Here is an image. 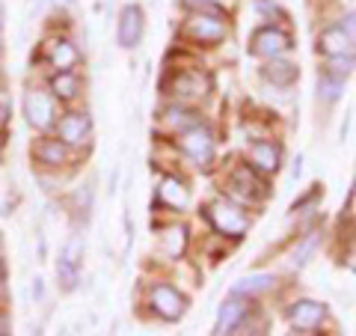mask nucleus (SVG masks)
Listing matches in <instances>:
<instances>
[{"instance_id": "1", "label": "nucleus", "mask_w": 356, "mask_h": 336, "mask_svg": "<svg viewBox=\"0 0 356 336\" xmlns=\"http://www.w3.org/2000/svg\"><path fill=\"white\" fill-rule=\"evenodd\" d=\"M184 36L196 45H217L229 36V24L222 9H193L184 21Z\"/></svg>"}, {"instance_id": "2", "label": "nucleus", "mask_w": 356, "mask_h": 336, "mask_svg": "<svg viewBox=\"0 0 356 336\" xmlns=\"http://www.w3.org/2000/svg\"><path fill=\"white\" fill-rule=\"evenodd\" d=\"M21 110H24L27 125L36 128V131H51L57 125V98H54L48 89H39V86L24 89Z\"/></svg>"}, {"instance_id": "3", "label": "nucleus", "mask_w": 356, "mask_h": 336, "mask_svg": "<svg viewBox=\"0 0 356 336\" xmlns=\"http://www.w3.org/2000/svg\"><path fill=\"white\" fill-rule=\"evenodd\" d=\"M205 217L220 235H229V238H241L250 229V217L232 199H214V203H208Z\"/></svg>"}, {"instance_id": "4", "label": "nucleus", "mask_w": 356, "mask_h": 336, "mask_svg": "<svg viewBox=\"0 0 356 336\" xmlns=\"http://www.w3.org/2000/svg\"><path fill=\"white\" fill-rule=\"evenodd\" d=\"M178 149H181L187 158H191L196 167H211L214 164V152H217V143H214V134L208 131V125L205 122H199V125H193V128H187V131H181L178 134Z\"/></svg>"}, {"instance_id": "5", "label": "nucleus", "mask_w": 356, "mask_h": 336, "mask_svg": "<svg viewBox=\"0 0 356 336\" xmlns=\"http://www.w3.org/2000/svg\"><path fill=\"white\" fill-rule=\"evenodd\" d=\"M226 188H229L232 197H238L241 203H250V206L261 203V199L267 197V185H264L261 173L252 170L250 164H238L226 178Z\"/></svg>"}, {"instance_id": "6", "label": "nucleus", "mask_w": 356, "mask_h": 336, "mask_svg": "<svg viewBox=\"0 0 356 336\" xmlns=\"http://www.w3.org/2000/svg\"><path fill=\"white\" fill-rule=\"evenodd\" d=\"M294 45H291V36H288L285 30L267 24V27H259L252 33L250 39V54L252 57H264V60H273V57H282L288 54Z\"/></svg>"}, {"instance_id": "7", "label": "nucleus", "mask_w": 356, "mask_h": 336, "mask_svg": "<svg viewBox=\"0 0 356 336\" xmlns=\"http://www.w3.org/2000/svg\"><path fill=\"white\" fill-rule=\"evenodd\" d=\"M170 93L178 98V102H202V98L211 93V77L202 75L199 69H184L172 77Z\"/></svg>"}, {"instance_id": "8", "label": "nucleus", "mask_w": 356, "mask_h": 336, "mask_svg": "<svg viewBox=\"0 0 356 336\" xmlns=\"http://www.w3.org/2000/svg\"><path fill=\"white\" fill-rule=\"evenodd\" d=\"M143 30H146V15H143V9L137 3L122 6V13L116 18V42L128 51L137 48L143 42Z\"/></svg>"}, {"instance_id": "9", "label": "nucleus", "mask_w": 356, "mask_h": 336, "mask_svg": "<svg viewBox=\"0 0 356 336\" xmlns=\"http://www.w3.org/2000/svg\"><path fill=\"white\" fill-rule=\"evenodd\" d=\"M149 304H152L154 316H161L163 321H178V319L184 316V310H187L184 295L178 292V289H172L170 283L154 286L152 295H149Z\"/></svg>"}, {"instance_id": "10", "label": "nucleus", "mask_w": 356, "mask_h": 336, "mask_svg": "<svg viewBox=\"0 0 356 336\" xmlns=\"http://www.w3.org/2000/svg\"><path fill=\"white\" fill-rule=\"evenodd\" d=\"M57 137L65 143V146H83V143H89V137H92V119H89L86 114H81V110H69V114H63L57 119Z\"/></svg>"}, {"instance_id": "11", "label": "nucleus", "mask_w": 356, "mask_h": 336, "mask_svg": "<svg viewBox=\"0 0 356 336\" xmlns=\"http://www.w3.org/2000/svg\"><path fill=\"white\" fill-rule=\"evenodd\" d=\"M247 161L252 170H259L261 176H270L280 170V164H282V146L273 140H255L247 149Z\"/></svg>"}, {"instance_id": "12", "label": "nucleus", "mask_w": 356, "mask_h": 336, "mask_svg": "<svg viewBox=\"0 0 356 336\" xmlns=\"http://www.w3.org/2000/svg\"><path fill=\"white\" fill-rule=\"evenodd\" d=\"M44 60L51 63L54 72H72L77 69V63H81V51H77V45L65 36H54L48 42V48H44Z\"/></svg>"}, {"instance_id": "13", "label": "nucleus", "mask_w": 356, "mask_h": 336, "mask_svg": "<svg viewBox=\"0 0 356 336\" xmlns=\"http://www.w3.org/2000/svg\"><path fill=\"white\" fill-rule=\"evenodd\" d=\"M327 319V307L318 304V300H297L288 312V321L291 328L300 330V333H312L315 328H321V321Z\"/></svg>"}, {"instance_id": "14", "label": "nucleus", "mask_w": 356, "mask_h": 336, "mask_svg": "<svg viewBox=\"0 0 356 336\" xmlns=\"http://www.w3.org/2000/svg\"><path fill=\"white\" fill-rule=\"evenodd\" d=\"M250 312V300H243L241 295H232L226 304L220 307V316H217V328L214 333H238L243 319Z\"/></svg>"}, {"instance_id": "15", "label": "nucleus", "mask_w": 356, "mask_h": 336, "mask_svg": "<svg viewBox=\"0 0 356 336\" xmlns=\"http://www.w3.org/2000/svg\"><path fill=\"white\" fill-rule=\"evenodd\" d=\"M158 203L181 211V208H187V203H191V190H187V185L178 176H163L161 185H158Z\"/></svg>"}, {"instance_id": "16", "label": "nucleus", "mask_w": 356, "mask_h": 336, "mask_svg": "<svg viewBox=\"0 0 356 336\" xmlns=\"http://www.w3.org/2000/svg\"><path fill=\"white\" fill-rule=\"evenodd\" d=\"M33 158H36L42 167H63L69 161V146L60 137H42L36 146H33Z\"/></svg>"}, {"instance_id": "17", "label": "nucleus", "mask_w": 356, "mask_h": 336, "mask_svg": "<svg viewBox=\"0 0 356 336\" xmlns=\"http://www.w3.org/2000/svg\"><path fill=\"white\" fill-rule=\"evenodd\" d=\"M318 51L324 57H339V54H353V39L344 33V27H327L318 36Z\"/></svg>"}, {"instance_id": "18", "label": "nucleus", "mask_w": 356, "mask_h": 336, "mask_svg": "<svg viewBox=\"0 0 356 336\" xmlns=\"http://www.w3.org/2000/svg\"><path fill=\"white\" fill-rule=\"evenodd\" d=\"M81 89H83L81 75L72 69V72H54L48 93H51L54 98H60V102H74V98L81 96Z\"/></svg>"}, {"instance_id": "19", "label": "nucleus", "mask_w": 356, "mask_h": 336, "mask_svg": "<svg viewBox=\"0 0 356 336\" xmlns=\"http://www.w3.org/2000/svg\"><path fill=\"white\" fill-rule=\"evenodd\" d=\"M297 66L294 63H288L282 57H273V60H267L261 66V77L264 81H270L273 86H291L297 81Z\"/></svg>"}, {"instance_id": "20", "label": "nucleus", "mask_w": 356, "mask_h": 336, "mask_svg": "<svg viewBox=\"0 0 356 336\" xmlns=\"http://www.w3.org/2000/svg\"><path fill=\"white\" fill-rule=\"evenodd\" d=\"M161 119H163V125L170 128V131H175V134H181V131H187V128H193V125H199V114H193V110H187L184 105H170V107H163V114H161Z\"/></svg>"}, {"instance_id": "21", "label": "nucleus", "mask_w": 356, "mask_h": 336, "mask_svg": "<svg viewBox=\"0 0 356 336\" xmlns=\"http://www.w3.org/2000/svg\"><path fill=\"white\" fill-rule=\"evenodd\" d=\"M161 250H163L166 259H181L184 250H187V227H181V223L166 227L161 235Z\"/></svg>"}, {"instance_id": "22", "label": "nucleus", "mask_w": 356, "mask_h": 336, "mask_svg": "<svg viewBox=\"0 0 356 336\" xmlns=\"http://www.w3.org/2000/svg\"><path fill=\"white\" fill-rule=\"evenodd\" d=\"M276 286V277L273 274H252V277H243L241 283H235L232 295H241V298H255V295H264Z\"/></svg>"}, {"instance_id": "23", "label": "nucleus", "mask_w": 356, "mask_h": 336, "mask_svg": "<svg viewBox=\"0 0 356 336\" xmlns=\"http://www.w3.org/2000/svg\"><path fill=\"white\" fill-rule=\"evenodd\" d=\"M341 93H344V77H339V75H321L318 77V98H324V102H339L341 98Z\"/></svg>"}, {"instance_id": "24", "label": "nucleus", "mask_w": 356, "mask_h": 336, "mask_svg": "<svg viewBox=\"0 0 356 336\" xmlns=\"http://www.w3.org/2000/svg\"><path fill=\"white\" fill-rule=\"evenodd\" d=\"M318 244H321V235H318V232H309V235H306V241H303V244H300V247L294 250V259H291V265H294V268H303V265L312 259V253L318 250Z\"/></svg>"}, {"instance_id": "25", "label": "nucleus", "mask_w": 356, "mask_h": 336, "mask_svg": "<svg viewBox=\"0 0 356 336\" xmlns=\"http://www.w3.org/2000/svg\"><path fill=\"white\" fill-rule=\"evenodd\" d=\"M77 277H81V268L72 265V262H57V280H60V289L63 292H74L77 286Z\"/></svg>"}, {"instance_id": "26", "label": "nucleus", "mask_w": 356, "mask_h": 336, "mask_svg": "<svg viewBox=\"0 0 356 336\" xmlns=\"http://www.w3.org/2000/svg\"><path fill=\"white\" fill-rule=\"evenodd\" d=\"M327 72L330 75H339V77H348L356 69V54H339V57H327Z\"/></svg>"}, {"instance_id": "27", "label": "nucleus", "mask_w": 356, "mask_h": 336, "mask_svg": "<svg viewBox=\"0 0 356 336\" xmlns=\"http://www.w3.org/2000/svg\"><path fill=\"white\" fill-rule=\"evenodd\" d=\"M60 259H63V262H72V265L81 268V259H83V241H81V238H72V241L63 247Z\"/></svg>"}, {"instance_id": "28", "label": "nucleus", "mask_w": 356, "mask_h": 336, "mask_svg": "<svg viewBox=\"0 0 356 336\" xmlns=\"http://www.w3.org/2000/svg\"><path fill=\"white\" fill-rule=\"evenodd\" d=\"M341 27H344V33H348V36L356 42V13L344 15V18H341Z\"/></svg>"}, {"instance_id": "29", "label": "nucleus", "mask_w": 356, "mask_h": 336, "mask_svg": "<svg viewBox=\"0 0 356 336\" xmlns=\"http://www.w3.org/2000/svg\"><path fill=\"white\" fill-rule=\"evenodd\" d=\"M30 295H33V300H42V298H44V280H42V277H36V280H33V286H30Z\"/></svg>"}, {"instance_id": "30", "label": "nucleus", "mask_w": 356, "mask_h": 336, "mask_svg": "<svg viewBox=\"0 0 356 336\" xmlns=\"http://www.w3.org/2000/svg\"><path fill=\"white\" fill-rule=\"evenodd\" d=\"M291 176H294V178H300V176H303V155H297V161H294V170H291Z\"/></svg>"}, {"instance_id": "31", "label": "nucleus", "mask_w": 356, "mask_h": 336, "mask_svg": "<svg viewBox=\"0 0 356 336\" xmlns=\"http://www.w3.org/2000/svg\"><path fill=\"white\" fill-rule=\"evenodd\" d=\"M348 268H350V271H356V247H353L350 256H348Z\"/></svg>"}, {"instance_id": "32", "label": "nucleus", "mask_w": 356, "mask_h": 336, "mask_svg": "<svg viewBox=\"0 0 356 336\" xmlns=\"http://www.w3.org/2000/svg\"><path fill=\"white\" fill-rule=\"evenodd\" d=\"M350 211L356 215V188H353V194H350Z\"/></svg>"}, {"instance_id": "33", "label": "nucleus", "mask_w": 356, "mask_h": 336, "mask_svg": "<svg viewBox=\"0 0 356 336\" xmlns=\"http://www.w3.org/2000/svg\"><path fill=\"white\" fill-rule=\"evenodd\" d=\"M0 333H6V319H3V312H0Z\"/></svg>"}, {"instance_id": "34", "label": "nucleus", "mask_w": 356, "mask_h": 336, "mask_svg": "<svg viewBox=\"0 0 356 336\" xmlns=\"http://www.w3.org/2000/svg\"><path fill=\"white\" fill-rule=\"evenodd\" d=\"M3 21H6V13H3V3H0V27H3Z\"/></svg>"}, {"instance_id": "35", "label": "nucleus", "mask_w": 356, "mask_h": 336, "mask_svg": "<svg viewBox=\"0 0 356 336\" xmlns=\"http://www.w3.org/2000/svg\"><path fill=\"white\" fill-rule=\"evenodd\" d=\"M54 3H57V6L63 9V6H69V3H72V0H54Z\"/></svg>"}, {"instance_id": "36", "label": "nucleus", "mask_w": 356, "mask_h": 336, "mask_svg": "<svg viewBox=\"0 0 356 336\" xmlns=\"http://www.w3.org/2000/svg\"><path fill=\"white\" fill-rule=\"evenodd\" d=\"M0 298H3V277H0Z\"/></svg>"}, {"instance_id": "37", "label": "nucleus", "mask_w": 356, "mask_h": 336, "mask_svg": "<svg viewBox=\"0 0 356 336\" xmlns=\"http://www.w3.org/2000/svg\"><path fill=\"white\" fill-rule=\"evenodd\" d=\"M0 256H3V253H0Z\"/></svg>"}]
</instances>
